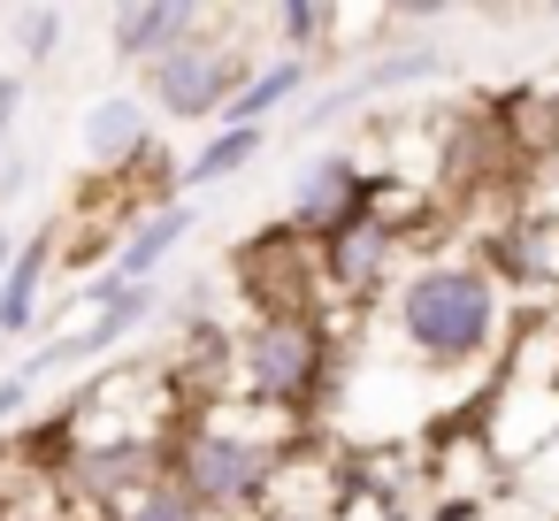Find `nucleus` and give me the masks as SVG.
Masks as SVG:
<instances>
[{"instance_id":"1","label":"nucleus","mask_w":559,"mask_h":521,"mask_svg":"<svg viewBox=\"0 0 559 521\" xmlns=\"http://www.w3.org/2000/svg\"><path fill=\"white\" fill-rule=\"evenodd\" d=\"M276 460H284V445H276V437H253V429H238V422H177V429L162 437V475H169L192 506H207V513H246V506H261L269 483H276Z\"/></svg>"},{"instance_id":"2","label":"nucleus","mask_w":559,"mask_h":521,"mask_svg":"<svg viewBox=\"0 0 559 521\" xmlns=\"http://www.w3.org/2000/svg\"><path fill=\"white\" fill-rule=\"evenodd\" d=\"M490 330H498V292H490L483 269H467V261H429V269H414V276L399 284V338H406L421 360L460 368V360H475V353L490 345Z\"/></svg>"},{"instance_id":"3","label":"nucleus","mask_w":559,"mask_h":521,"mask_svg":"<svg viewBox=\"0 0 559 521\" xmlns=\"http://www.w3.org/2000/svg\"><path fill=\"white\" fill-rule=\"evenodd\" d=\"M246 78H253V62H246V47H230V39H185L177 55H162V62H146V93H154V108L169 116V123H223V108L246 93Z\"/></svg>"},{"instance_id":"4","label":"nucleus","mask_w":559,"mask_h":521,"mask_svg":"<svg viewBox=\"0 0 559 521\" xmlns=\"http://www.w3.org/2000/svg\"><path fill=\"white\" fill-rule=\"evenodd\" d=\"M322 368H330V345H322V330H314V315H261L246 338H238V376H246V391L253 399H269V406H299L314 383H322Z\"/></svg>"},{"instance_id":"5","label":"nucleus","mask_w":559,"mask_h":521,"mask_svg":"<svg viewBox=\"0 0 559 521\" xmlns=\"http://www.w3.org/2000/svg\"><path fill=\"white\" fill-rule=\"evenodd\" d=\"M360 200H368V185H360V169H353V154H322L307 177H299V192H292V238H345L353 223H368L360 215Z\"/></svg>"},{"instance_id":"6","label":"nucleus","mask_w":559,"mask_h":521,"mask_svg":"<svg viewBox=\"0 0 559 521\" xmlns=\"http://www.w3.org/2000/svg\"><path fill=\"white\" fill-rule=\"evenodd\" d=\"M215 16L207 9H185V0H131V9H116L108 16V47H116V62H162V55H177L185 39H200Z\"/></svg>"},{"instance_id":"7","label":"nucleus","mask_w":559,"mask_h":521,"mask_svg":"<svg viewBox=\"0 0 559 521\" xmlns=\"http://www.w3.org/2000/svg\"><path fill=\"white\" fill-rule=\"evenodd\" d=\"M78 146H85V162L108 169V177L131 169V162H146V154H154V116H146V100H131V93L93 100L85 123H78Z\"/></svg>"},{"instance_id":"8","label":"nucleus","mask_w":559,"mask_h":521,"mask_svg":"<svg viewBox=\"0 0 559 521\" xmlns=\"http://www.w3.org/2000/svg\"><path fill=\"white\" fill-rule=\"evenodd\" d=\"M192 223H200V215H192V200H169V208H146V215L131 223V238L116 246V261H108V276H116V284H154V269H162V261H169V253H177V246L192 238Z\"/></svg>"},{"instance_id":"9","label":"nucleus","mask_w":559,"mask_h":521,"mask_svg":"<svg viewBox=\"0 0 559 521\" xmlns=\"http://www.w3.org/2000/svg\"><path fill=\"white\" fill-rule=\"evenodd\" d=\"M47 276H55V230H39L32 246H16V261H9V284H0V338H32V330H39Z\"/></svg>"},{"instance_id":"10","label":"nucleus","mask_w":559,"mask_h":521,"mask_svg":"<svg viewBox=\"0 0 559 521\" xmlns=\"http://www.w3.org/2000/svg\"><path fill=\"white\" fill-rule=\"evenodd\" d=\"M299 85H307V62H299V55H284V62H269V70H253V78H246V93L223 108V131H269V116H276Z\"/></svg>"},{"instance_id":"11","label":"nucleus","mask_w":559,"mask_h":521,"mask_svg":"<svg viewBox=\"0 0 559 521\" xmlns=\"http://www.w3.org/2000/svg\"><path fill=\"white\" fill-rule=\"evenodd\" d=\"M261 146H269V131H215V139H207V146L185 162L177 200H185V192H207V185H230V177H238V169H246Z\"/></svg>"},{"instance_id":"12","label":"nucleus","mask_w":559,"mask_h":521,"mask_svg":"<svg viewBox=\"0 0 559 521\" xmlns=\"http://www.w3.org/2000/svg\"><path fill=\"white\" fill-rule=\"evenodd\" d=\"M383 261H391V230L383 223H353L345 238H330V276L345 292H368L383 276Z\"/></svg>"},{"instance_id":"13","label":"nucleus","mask_w":559,"mask_h":521,"mask_svg":"<svg viewBox=\"0 0 559 521\" xmlns=\"http://www.w3.org/2000/svg\"><path fill=\"white\" fill-rule=\"evenodd\" d=\"M108 521H215V513H207V506H192V498H185V490L162 475V483H146L139 498H123Z\"/></svg>"},{"instance_id":"14","label":"nucleus","mask_w":559,"mask_h":521,"mask_svg":"<svg viewBox=\"0 0 559 521\" xmlns=\"http://www.w3.org/2000/svg\"><path fill=\"white\" fill-rule=\"evenodd\" d=\"M62 32H70L62 9H16V55H24V62H47V55L62 47Z\"/></svg>"},{"instance_id":"15","label":"nucleus","mask_w":559,"mask_h":521,"mask_svg":"<svg viewBox=\"0 0 559 521\" xmlns=\"http://www.w3.org/2000/svg\"><path fill=\"white\" fill-rule=\"evenodd\" d=\"M330 24H337L330 9H276V32H284L292 47H307V39H322Z\"/></svg>"},{"instance_id":"16","label":"nucleus","mask_w":559,"mask_h":521,"mask_svg":"<svg viewBox=\"0 0 559 521\" xmlns=\"http://www.w3.org/2000/svg\"><path fill=\"white\" fill-rule=\"evenodd\" d=\"M32 391H39V383H32L24 368H9V376H0V429H9V422L32 406Z\"/></svg>"},{"instance_id":"17","label":"nucleus","mask_w":559,"mask_h":521,"mask_svg":"<svg viewBox=\"0 0 559 521\" xmlns=\"http://www.w3.org/2000/svg\"><path fill=\"white\" fill-rule=\"evenodd\" d=\"M16 108H24V78H0V146L16 131Z\"/></svg>"},{"instance_id":"18","label":"nucleus","mask_w":559,"mask_h":521,"mask_svg":"<svg viewBox=\"0 0 559 521\" xmlns=\"http://www.w3.org/2000/svg\"><path fill=\"white\" fill-rule=\"evenodd\" d=\"M9 261H16V246H9V238H0V284H9Z\"/></svg>"},{"instance_id":"19","label":"nucleus","mask_w":559,"mask_h":521,"mask_svg":"<svg viewBox=\"0 0 559 521\" xmlns=\"http://www.w3.org/2000/svg\"><path fill=\"white\" fill-rule=\"evenodd\" d=\"M32 521H70V513H32Z\"/></svg>"},{"instance_id":"20","label":"nucleus","mask_w":559,"mask_h":521,"mask_svg":"<svg viewBox=\"0 0 559 521\" xmlns=\"http://www.w3.org/2000/svg\"><path fill=\"white\" fill-rule=\"evenodd\" d=\"M0 521H9V498H0Z\"/></svg>"}]
</instances>
